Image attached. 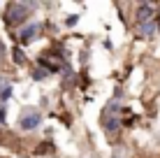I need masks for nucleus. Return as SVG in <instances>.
Returning a JSON list of instances; mask_svg holds the SVG:
<instances>
[{
	"label": "nucleus",
	"instance_id": "nucleus-10",
	"mask_svg": "<svg viewBox=\"0 0 160 158\" xmlns=\"http://www.w3.org/2000/svg\"><path fill=\"white\" fill-rule=\"evenodd\" d=\"M112 158H125L123 154H118V151H114V154H112Z\"/></svg>",
	"mask_w": 160,
	"mask_h": 158
},
{
	"label": "nucleus",
	"instance_id": "nucleus-3",
	"mask_svg": "<svg viewBox=\"0 0 160 158\" xmlns=\"http://www.w3.org/2000/svg\"><path fill=\"white\" fill-rule=\"evenodd\" d=\"M42 121H44V116H42V112L37 110V107H26V110L21 112V116H19V128L26 130V133H30V130L40 128Z\"/></svg>",
	"mask_w": 160,
	"mask_h": 158
},
{
	"label": "nucleus",
	"instance_id": "nucleus-4",
	"mask_svg": "<svg viewBox=\"0 0 160 158\" xmlns=\"http://www.w3.org/2000/svg\"><path fill=\"white\" fill-rule=\"evenodd\" d=\"M156 16H158V7H156V3H139L137 5V9H135V21H137V26H144L148 23V21H156Z\"/></svg>",
	"mask_w": 160,
	"mask_h": 158
},
{
	"label": "nucleus",
	"instance_id": "nucleus-11",
	"mask_svg": "<svg viewBox=\"0 0 160 158\" xmlns=\"http://www.w3.org/2000/svg\"><path fill=\"white\" fill-rule=\"evenodd\" d=\"M0 70H2V68H0Z\"/></svg>",
	"mask_w": 160,
	"mask_h": 158
},
{
	"label": "nucleus",
	"instance_id": "nucleus-5",
	"mask_svg": "<svg viewBox=\"0 0 160 158\" xmlns=\"http://www.w3.org/2000/svg\"><path fill=\"white\" fill-rule=\"evenodd\" d=\"M40 30H42V26L37 23H26L23 28H21V33H19V42L21 44H30V42H35L37 37H40Z\"/></svg>",
	"mask_w": 160,
	"mask_h": 158
},
{
	"label": "nucleus",
	"instance_id": "nucleus-7",
	"mask_svg": "<svg viewBox=\"0 0 160 158\" xmlns=\"http://www.w3.org/2000/svg\"><path fill=\"white\" fill-rule=\"evenodd\" d=\"M12 95V79L0 74V100H7Z\"/></svg>",
	"mask_w": 160,
	"mask_h": 158
},
{
	"label": "nucleus",
	"instance_id": "nucleus-9",
	"mask_svg": "<svg viewBox=\"0 0 160 158\" xmlns=\"http://www.w3.org/2000/svg\"><path fill=\"white\" fill-rule=\"evenodd\" d=\"M44 77H47V72H44L42 68H37L35 70V79H44Z\"/></svg>",
	"mask_w": 160,
	"mask_h": 158
},
{
	"label": "nucleus",
	"instance_id": "nucleus-8",
	"mask_svg": "<svg viewBox=\"0 0 160 158\" xmlns=\"http://www.w3.org/2000/svg\"><path fill=\"white\" fill-rule=\"evenodd\" d=\"M77 21H79V16H77V14H72V16H68V21H65V23H68V26H74Z\"/></svg>",
	"mask_w": 160,
	"mask_h": 158
},
{
	"label": "nucleus",
	"instance_id": "nucleus-6",
	"mask_svg": "<svg viewBox=\"0 0 160 158\" xmlns=\"http://www.w3.org/2000/svg\"><path fill=\"white\" fill-rule=\"evenodd\" d=\"M156 30H158V21H148L144 26H137V35L139 37H151Z\"/></svg>",
	"mask_w": 160,
	"mask_h": 158
},
{
	"label": "nucleus",
	"instance_id": "nucleus-1",
	"mask_svg": "<svg viewBox=\"0 0 160 158\" xmlns=\"http://www.w3.org/2000/svg\"><path fill=\"white\" fill-rule=\"evenodd\" d=\"M32 12H35V3H23V0H14L5 7V23L9 28H19L30 21Z\"/></svg>",
	"mask_w": 160,
	"mask_h": 158
},
{
	"label": "nucleus",
	"instance_id": "nucleus-2",
	"mask_svg": "<svg viewBox=\"0 0 160 158\" xmlns=\"http://www.w3.org/2000/svg\"><path fill=\"white\" fill-rule=\"evenodd\" d=\"M121 128H123V105L118 100H109L102 112V130L107 137H114L121 133Z\"/></svg>",
	"mask_w": 160,
	"mask_h": 158
}]
</instances>
